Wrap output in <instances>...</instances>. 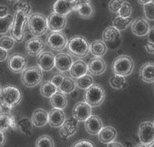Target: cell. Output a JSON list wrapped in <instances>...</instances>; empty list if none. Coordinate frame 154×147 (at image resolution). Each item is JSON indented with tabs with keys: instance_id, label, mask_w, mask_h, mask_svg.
<instances>
[{
	"instance_id": "1",
	"label": "cell",
	"mask_w": 154,
	"mask_h": 147,
	"mask_svg": "<svg viewBox=\"0 0 154 147\" xmlns=\"http://www.w3.org/2000/svg\"><path fill=\"white\" fill-rule=\"evenodd\" d=\"M30 15V14L24 9H18L15 11L12 27L10 30L11 36L15 42L21 43L24 40L26 27L28 24Z\"/></svg>"
},
{
	"instance_id": "2",
	"label": "cell",
	"mask_w": 154,
	"mask_h": 147,
	"mask_svg": "<svg viewBox=\"0 0 154 147\" xmlns=\"http://www.w3.org/2000/svg\"><path fill=\"white\" fill-rule=\"evenodd\" d=\"M22 100V94L20 90L14 86H7L1 89L0 103L6 109H12L18 106Z\"/></svg>"
},
{
	"instance_id": "3",
	"label": "cell",
	"mask_w": 154,
	"mask_h": 147,
	"mask_svg": "<svg viewBox=\"0 0 154 147\" xmlns=\"http://www.w3.org/2000/svg\"><path fill=\"white\" fill-rule=\"evenodd\" d=\"M68 49L77 58H84L89 54L90 43L84 36H74L68 42Z\"/></svg>"
},
{
	"instance_id": "4",
	"label": "cell",
	"mask_w": 154,
	"mask_h": 147,
	"mask_svg": "<svg viewBox=\"0 0 154 147\" xmlns=\"http://www.w3.org/2000/svg\"><path fill=\"white\" fill-rule=\"evenodd\" d=\"M106 99V92L103 87L100 84H94L86 90L85 102L91 107L101 106Z\"/></svg>"
},
{
	"instance_id": "5",
	"label": "cell",
	"mask_w": 154,
	"mask_h": 147,
	"mask_svg": "<svg viewBox=\"0 0 154 147\" xmlns=\"http://www.w3.org/2000/svg\"><path fill=\"white\" fill-rule=\"evenodd\" d=\"M134 64L130 56H120L116 58L112 65L113 73L118 75L127 77L132 74Z\"/></svg>"
},
{
	"instance_id": "6",
	"label": "cell",
	"mask_w": 154,
	"mask_h": 147,
	"mask_svg": "<svg viewBox=\"0 0 154 147\" xmlns=\"http://www.w3.org/2000/svg\"><path fill=\"white\" fill-rule=\"evenodd\" d=\"M28 24L30 32L34 36H43L49 29L47 18L40 13L30 14L29 17Z\"/></svg>"
},
{
	"instance_id": "7",
	"label": "cell",
	"mask_w": 154,
	"mask_h": 147,
	"mask_svg": "<svg viewBox=\"0 0 154 147\" xmlns=\"http://www.w3.org/2000/svg\"><path fill=\"white\" fill-rule=\"evenodd\" d=\"M103 40L107 49L114 50L119 48L122 45V36L120 31L116 27H108L103 32Z\"/></svg>"
},
{
	"instance_id": "8",
	"label": "cell",
	"mask_w": 154,
	"mask_h": 147,
	"mask_svg": "<svg viewBox=\"0 0 154 147\" xmlns=\"http://www.w3.org/2000/svg\"><path fill=\"white\" fill-rule=\"evenodd\" d=\"M43 71L37 67H30L22 73V82L25 87L33 88L41 83Z\"/></svg>"
},
{
	"instance_id": "9",
	"label": "cell",
	"mask_w": 154,
	"mask_h": 147,
	"mask_svg": "<svg viewBox=\"0 0 154 147\" xmlns=\"http://www.w3.org/2000/svg\"><path fill=\"white\" fill-rule=\"evenodd\" d=\"M68 39L61 31H52L46 37V44L50 49L60 52L68 46Z\"/></svg>"
},
{
	"instance_id": "10",
	"label": "cell",
	"mask_w": 154,
	"mask_h": 147,
	"mask_svg": "<svg viewBox=\"0 0 154 147\" xmlns=\"http://www.w3.org/2000/svg\"><path fill=\"white\" fill-rule=\"evenodd\" d=\"M138 136L141 143L148 146L154 140V123L151 121L142 122L139 127Z\"/></svg>"
},
{
	"instance_id": "11",
	"label": "cell",
	"mask_w": 154,
	"mask_h": 147,
	"mask_svg": "<svg viewBox=\"0 0 154 147\" xmlns=\"http://www.w3.org/2000/svg\"><path fill=\"white\" fill-rule=\"evenodd\" d=\"M27 59L23 55L12 54L8 59V67L13 73H23L27 69Z\"/></svg>"
},
{
	"instance_id": "12",
	"label": "cell",
	"mask_w": 154,
	"mask_h": 147,
	"mask_svg": "<svg viewBox=\"0 0 154 147\" xmlns=\"http://www.w3.org/2000/svg\"><path fill=\"white\" fill-rule=\"evenodd\" d=\"M37 65L43 71H50L55 68V55L51 52H42L37 56Z\"/></svg>"
},
{
	"instance_id": "13",
	"label": "cell",
	"mask_w": 154,
	"mask_h": 147,
	"mask_svg": "<svg viewBox=\"0 0 154 147\" xmlns=\"http://www.w3.org/2000/svg\"><path fill=\"white\" fill-rule=\"evenodd\" d=\"M91 106L86 102H79L73 108V117L78 121V122L85 121L92 113Z\"/></svg>"
},
{
	"instance_id": "14",
	"label": "cell",
	"mask_w": 154,
	"mask_h": 147,
	"mask_svg": "<svg viewBox=\"0 0 154 147\" xmlns=\"http://www.w3.org/2000/svg\"><path fill=\"white\" fill-rule=\"evenodd\" d=\"M78 121L74 117L69 118L62 125L60 129V136L63 139H68L74 136L78 131Z\"/></svg>"
},
{
	"instance_id": "15",
	"label": "cell",
	"mask_w": 154,
	"mask_h": 147,
	"mask_svg": "<svg viewBox=\"0 0 154 147\" xmlns=\"http://www.w3.org/2000/svg\"><path fill=\"white\" fill-rule=\"evenodd\" d=\"M49 29L52 31H61L67 24V18L65 16L53 12L47 18Z\"/></svg>"
},
{
	"instance_id": "16",
	"label": "cell",
	"mask_w": 154,
	"mask_h": 147,
	"mask_svg": "<svg viewBox=\"0 0 154 147\" xmlns=\"http://www.w3.org/2000/svg\"><path fill=\"white\" fill-rule=\"evenodd\" d=\"M73 62V59L69 54L61 52L55 56V67L60 72L69 71Z\"/></svg>"
},
{
	"instance_id": "17",
	"label": "cell",
	"mask_w": 154,
	"mask_h": 147,
	"mask_svg": "<svg viewBox=\"0 0 154 147\" xmlns=\"http://www.w3.org/2000/svg\"><path fill=\"white\" fill-rule=\"evenodd\" d=\"M45 49V43L39 36H34L30 39L26 43V50L31 56H39Z\"/></svg>"
},
{
	"instance_id": "18",
	"label": "cell",
	"mask_w": 154,
	"mask_h": 147,
	"mask_svg": "<svg viewBox=\"0 0 154 147\" xmlns=\"http://www.w3.org/2000/svg\"><path fill=\"white\" fill-rule=\"evenodd\" d=\"M132 33L137 36H145L149 31V24L143 17H138L132 21L131 24Z\"/></svg>"
},
{
	"instance_id": "19",
	"label": "cell",
	"mask_w": 154,
	"mask_h": 147,
	"mask_svg": "<svg viewBox=\"0 0 154 147\" xmlns=\"http://www.w3.org/2000/svg\"><path fill=\"white\" fill-rule=\"evenodd\" d=\"M84 126H85L87 132L89 134L96 136V135H98L103 125L99 116L91 115L84 121Z\"/></svg>"
},
{
	"instance_id": "20",
	"label": "cell",
	"mask_w": 154,
	"mask_h": 147,
	"mask_svg": "<svg viewBox=\"0 0 154 147\" xmlns=\"http://www.w3.org/2000/svg\"><path fill=\"white\" fill-rule=\"evenodd\" d=\"M31 121L36 127H43L49 123V112L41 108L35 109L32 115Z\"/></svg>"
},
{
	"instance_id": "21",
	"label": "cell",
	"mask_w": 154,
	"mask_h": 147,
	"mask_svg": "<svg viewBox=\"0 0 154 147\" xmlns=\"http://www.w3.org/2000/svg\"><path fill=\"white\" fill-rule=\"evenodd\" d=\"M88 71L91 75H95V76H100L106 71V65L103 59H102V57L95 56L88 64Z\"/></svg>"
},
{
	"instance_id": "22",
	"label": "cell",
	"mask_w": 154,
	"mask_h": 147,
	"mask_svg": "<svg viewBox=\"0 0 154 147\" xmlns=\"http://www.w3.org/2000/svg\"><path fill=\"white\" fill-rule=\"evenodd\" d=\"M15 118L10 113L3 112L0 114V130L5 132L9 129L17 130L18 129V123Z\"/></svg>"
},
{
	"instance_id": "23",
	"label": "cell",
	"mask_w": 154,
	"mask_h": 147,
	"mask_svg": "<svg viewBox=\"0 0 154 147\" xmlns=\"http://www.w3.org/2000/svg\"><path fill=\"white\" fill-rule=\"evenodd\" d=\"M65 120V115L62 109L54 108L49 112V124L53 127H61Z\"/></svg>"
},
{
	"instance_id": "24",
	"label": "cell",
	"mask_w": 154,
	"mask_h": 147,
	"mask_svg": "<svg viewBox=\"0 0 154 147\" xmlns=\"http://www.w3.org/2000/svg\"><path fill=\"white\" fill-rule=\"evenodd\" d=\"M73 11H75V5L72 1L57 0L53 5V11L62 15L66 16Z\"/></svg>"
},
{
	"instance_id": "25",
	"label": "cell",
	"mask_w": 154,
	"mask_h": 147,
	"mask_svg": "<svg viewBox=\"0 0 154 147\" xmlns=\"http://www.w3.org/2000/svg\"><path fill=\"white\" fill-rule=\"evenodd\" d=\"M117 137V131L111 126L103 127L100 133H98L99 140L103 144H108L116 140Z\"/></svg>"
},
{
	"instance_id": "26",
	"label": "cell",
	"mask_w": 154,
	"mask_h": 147,
	"mask_svg": "<svg viewBox=\"0 0 154 147\" xmlns=\"http://www.w3.org/2000/svg\"><path fill=\"white\" fill-rule=\"evenodd\" d=\"M142 81L148 84L154 83V62H146L143 64L139 72Z\"/></svg>"
},
{
	"instance_id": "27",
	"label": "cell",
	"mask_w": 154,
	"mask_h": 147,
	"mask_svg": "<svg viewBox=\"0 0 154 147\" xmlns=\"http://www.w3.org/2000/svg\"><path fill=\"white\" fill-rule=\"evenodd\" d=\"M88 72V64L81 60H78L76 62H73L70 70H69L71 77L72 78H75V79L81 78V76H83Z\"/></svg>"
},
{
	"instance_id": "28",
	"label": "cell",
	"mask_w": 154,
	"mask_h": 147,
	"mask_svg": "<svg viewBox=\"0 0 154 147\" xmlns=\"http://www.w3.org/2000/svg\"><path fill=\"white\" fill-rule=\"evenodd\" d=\"M90 51L94 56L103 57L107 51V47L104 43L103 40H96L90 44Z\"/></svg>"
},
{
	"instance_id": "29",
	"label": "cell",
	"mask_w": 154,
	"mask_h": 147,
	"mask_svg": "<svg viewBox=\"0 0 154 147\" xmlns=\"http://www.w3.org/2000/svg\"><path fill=\"white\" fill-rule=\"evenodd\" d=\"M51 105L55 109H63L67 106V99L65 94L58 90L56 93L50 98Z\"/></svg>"
},
{
	"instance_id": "30",
	"label": "cell",
	"mask_w": 154,
	"mask_h": 147,
	"mask_svg": "<svg viewBox=\"0 0 154 147\" xmlns=\"http://www.w3.org/2000/svg\"><path fill=\"white\" fill-rule=\"evenodd\" d=\"M18 129L26 136H31L33 133V124L27 118H22L18 121Z\"/></svg>"
},
{
	"instance_id": "31",
	"label": "cell",
	"mask_w": 154,
	"mask_h": 147,
	"mask_svg": "<svg viewBox=\"0 0 154 147\" xmlns=\"http://www.w3.org/2000/svg\"><path fill=\"white\" fill-rule=\"evenodd\" d=\"M58 90V87H56L51 81H44L42 83L40 87L41 95L45 98L50 99Z\"/></svg>"
},
{
	"instance_id": "32",
	"label": "cell",
	"mask_w": 154,
	"mask_h": 147,
	"mask_svg": "<svg viewBox=\"0 0 154 147\" xmlns=\"http://www.w3.org/2000/svg\"><path fill=\"white\" fill-rule=\"evenodd\" d=\"M76 87L77 84L73 78L65 77L63 82L62 83L60 87L58 88V90L65 94H70L76 89Z\"/></svg>"
},
{
	"instance_id": "33",
	"label": "cell",
	"mask_w": 154,
	"mask_h": 147,
	"mask_svg": "<svg viewBox=\"0 0 154 147\" xmlns=\"http://www.w3.org/2000/svg\"><path fill=\"white\" fill-rule=\"evenodd\" d=\"M14 21V16L8 14L0 17V35H5L11 30Z\"/></svg>"
},
{
	"instance_id": "34",
	"label": "cell",
	"mask_w": 154,
	"mask_h": 147,
	"mask_svg": "<svg viewBox=\"0 0 154 147\" xmlns=\"http://www.w3.org/2000/svg\"><path fill=\"white\" fill-rule=\"evenodd\" d=\"M77 87L81 90H86L87 89L89 88L91 86L94 84V78L91 73H86L85 75L81 76V78H78L76 81Z\"/></svg>"
},
{
	"instance_id": "35",
	"label": "cell",
	"mask_w": 154,
	"mask_h": 147,
	"mask_svg": "<svg viewBox=\"0 0 154 147\" xmlns=\"http://www.w3.org/2000/svg\"><path fill=\"white\" fill-rule=\"evenodd\" d=\"M109 84L112 88L114 89V90H122L126 87L127 81L125 79V77L115 74L113 76L110 78Z\"/></svg>"
},
{
	"instance_id": "36",
	"label": "cell",
	"mask_w": 154,
	"mask_h": 147,
	"mask_svg": "<svg viewBox=\"0 0 154 147\" xmlns=\"http://www.w3.org/2000/svg\"><path fill=\"white\" fill-rule=\"evenodd\" d=\"M132 18L131 17H123L121 16L118 15L117 17H115L114 20L112 21L113 27H116V29L119 30V31H123L128 28L129 25H131L132 23Z\"/></svg>"
},
{
	"instance_id": "37",
	"label": "cell",
	"mask_w": 154,
	"mask_h": 147,
	"mask_svg": "<svg viewBox=\"0 0 154 147\" xmlns=\"http://www.w3.org/2000/svg\"><path fill=\"white\" fill-rule=\"evenodd\" d=\"M75 11L79 14L80 16L84 18H89L94 14V8L91 3H85L80 5L76 8Z\"/></svg>"
},
{
	"instance_id": "38",
	"label": "cell",
	"mask_w": 154,
	"mask_h": 147,
	"mask_svg": "<svg viewBox=\"0 0 154 147\" xmlns=\"http://www.w3.org/2000/svg\"><path fill=\"white\" fill-rule=\"evenodd\" d=\"M15 44V40L11 36H2L0 38V47L3 48L6 50H11Z\"/></svg>"
},
{
	"instance_id": "39",
	"label": "cell",
	"mask_w": 154,
	"mask_h": 147,
	"mask_svg": "<svg viewBox=\"0 0 154 147\" xmlns=\"http://www.w3.org/2000/svg\"><path fill=\"white\" fill-rule=\"evenodd\" d=\"M54 145L53 139L48 135L40 136L36 142V146L37 147H53Z\"/></svg>"
},
{
	"instance_id": "40",
	"label": "cell",
	"mask_w": 154,
	"mask_h": 147,
	"mask_svg": "<svg viewBox=\"0 0 154 147\" xmlns=\"http://www.w3.org/2000/svg\"><path fill=\"white\" fill-rule=\"evenodd\" d=\"M118 14L123 17H130L132 14V7L127 1H124L121 8L118 11Z\"/></svg>"
},
{
	"instance_id": "41",
	"label": "cell",
	"mask_w": 154,
	"mask_h": 147,
	"mask_svg": "<svg viewBox=\"0 0 154 147\" xmlns=\"http://www.w3.org/2000/svg\"><path fill=\"white\" fill-rule=\"evenodd\" d=\"M143 13L146 19L154 21V2H150L143 5Z\"/></svg>"
},
{
	"instance_id": "42",
	"label": "cell",
	"mask_w": 154,
	"mask_h": 147,
	"mask_svg": "<svg viewBox=\"0 0 154 147\" xmlns=\"http://www.w3.org/2000/svg\"><path fill=\"white\" fill-rule=\"evenodd\" d=\"M125 0H110L108 5V8L111 12L117 13L121 8Z\"/></svg>"
},
{
	"instance_id": "43",
	"label": "cell",
	"mask_w": 154,
	"mask_h": 147,
	"mask_svg": "<svg viewBox=\"0 0 154 147\" xmlns=\"http://www.w3.org/2000/svg\"><path fill=\"white\" fill-rule=\"evenodd\" d=\"M18 9H24L25 11H27L29 14L31 13V5L30 3H27V2H16L15 5H14V10L17 11Z\"/></svg>"
},
{
	"instance_id": "44",
	"label": "cell",
	"mask_w": 154,
	"mask_h": 147,
	"mask_svg": "<svg viewBox=\"0 0 154 147\" xmlns=\"http://www.w3.org/2000/svg\"><path fill=\"white\" fill-rule=\"evenodd\" d=\"M64 78H65V77H64V75H62V74H56V75H55L52 78L50 81L53 83L56 87H57L58 88H59L61 86V84H62V83L63 82Z\"/></svg>"
},
{
	"instance_id": "45",
	"label": "cell",
	"mask_w": 154,
	"mask_h": 147,
	"mask_svg": "<svg viewBox=\"0 0 154 147\" xmlns=\"http://www.w3.org/2000/svg\"><path fill=\"white\" fill-rule=\"evenodd\" d=\"M73 146L75 147H94V145L93 142L88 140H81L74 143Z\"/></svg>"
},
{
	"instance_id": "46",
	"label": "cell",
	"mask_w": 154,
	"mask_h": 147,
	"mask_svg": "<svg viewBox=\"0 0 154 147\" xmlns=\"http://www.w3.org/2000/svg\"><path fill=\"white\" fill-rule=\"evenodd\" d=\"M8 50L0 47V62H3L8 59Z\"/></svg>"
},
{
	"instance_id": "47",
	"label": "cell",
	"mask_w": 154,
	"mask_h": 147,
	"mask_svg": "<svg viewBox=\"0 0 154 147\" xmlns=\"http://www.w3.org/2000/svg\"><path fill=\"white\" fill-rule=\"evenodd\" d=\"M72 2H73L74 5H75V11L76 8H78V6L83 5V4L91 3V0H73Z\"/></svg>"
},
{
	"instance_id": "48",
	"label": "cell",
	"mask_w": 154,
	"mask_h": 147,
	"mask_svg": "<svg viewBox=\"0 0 154 147\" xmlns=\"http://www.w3.org/2000/svg\"><path fill=\"white\" fill-rule=\"evenodd\" d=\"M7 14H8V7L3 5H0V17H5Z\"/></svg>"
},
{
	"instance_id": "49",
	"label": "cell",
	"mask_w": 154,
	"mask_h": 147,
	"mask_svg": "<svg viewBox=\"0 0 154 147\" xmlns=\"http://www.w3.org/2000/svg\"><path fill=\"white\" fill-rule=\"evenodd\" d=\"M148 36V40L150 43H154V25L149 29V31L147 34Z\"/></svg>"
},
{
	"instance_id": "50",
	"label": "cell",
	"mask_w": 154,
	"mask_h": 147,
	"mask_svg": "<svg viewBox=\"0 0 154 147\" xmlns=\"http://www.w3.org/2000/svg\"><path fill=\"white\" fill-rule=\"evenodd\" d=\"M146 50L147 51V52L151 54H154V43H147L146 44Z\"/></svg>"
},
{
	"instance_id": "51",
	"label": "cell",
	"mask_w": 154,
	"mask_h": 147,
	"mask_svg": "<svg viewBox=\"0 0 154 147\" xmlns=\"http://www.w3.org/2000/svg\"><path fill=\"white\" fill-rule=\"evenodd\" d=\"M5 135H4V132L0 130V146H2L5 143Z\"/></svg>"
},
{
	"instance_id": "52",
	"label": "cell",
	"mask_w": 154,
	"mask_h": 147,
	"mask_svg": "<svg viewBox=\"0 0 154 147\" xmlns=\"http://www.w3.org/2000/svg\"><path fill=\"white\" fill-rule=\"evenodd\" d=\"M107 146H123V145L122 143H120V142H116V141H112V142H109V143L106 144Z\"/></svg>"
},
{
	"instance_id": "53",
	"label": "cell",
	"mask_w": 154,
	"mask_h": 147,
	"mask_svg": "<svg viewBox=\"0 0 154 147\" xmlns=\"http://www.w3.org/2000/svg\"><path fill=\"white\" fill-rule=\"evenodd\" d=\"M137 1H138L139 3L143 5H145V4L149 3V2H152L153 0H137Z\"/></svg>"
},
{
	"instance_id": "54",
	"label": "cell",
	"mask_w": 154,
	"mask_h": 147,
	"mask_svg": "<svg viewBox=\"0 0 154 147\" xmlns=\"http://www.w3.org/2000/svg\"><path fill=\"white\" fill-rule=\"evenodd\" d=\"M148 146H149V147H154V140L152 141L151 143H149V145H148Z\"/></svg>"
},
{
	"instance_id": "55",
	"label": "cell",
	"mask_w": 154,
	"mask_h": 147,
	"mask_svg": "<svg viewBox=\"0 0 154 147\" xmlns=\"http://www.w3.org/2000/svg\"><path fill=\"white\" fill-rule=\"evenodd\" d=\"M8 1H9V2H19L20 0H8Z\"/></svg>"
},
{
	"instance_id": "56",
	"label": "cell",
	"mask_w": 154,
	"mask_h": 147,
	"mask_svg": "<svg viewBox=\"0 0 154 147\" xmlns=\"http://www.w3.org/2000/svg\"><path fill=\"white\" fill-rule=\"evenodd\" d=\"M1 89H2V88H1V87H0V91H1Z\"/></svg>"
},
{
	"instance_id": "57",
	"label": "cell",
	"mask_w": 154,
	"mask_h": 147,
	"mask_svg": "<svg viewBox=\"0 0 154 147\" xmlns=\"http://www.w3.org/2000/svg\"><path fill=\"white\" fill-rule=\"evenodd\" d=\"M69 1H73V0H69Z\"/></svg>"
},
{
	"instance_id": "58",
	"label": "cell",
	"mask_w": 154,
	"mask_h": 147,
	"mask_svg": "<svg viewBox=\"0 0 154 147\" xmlns=\"http://www.w3.org/2000/svg\"><path fill=\"white\" fill-rule=\"evenodd\" d=\"M153 123H154V121H153Z\"/></svg>"
}]
</instances>
